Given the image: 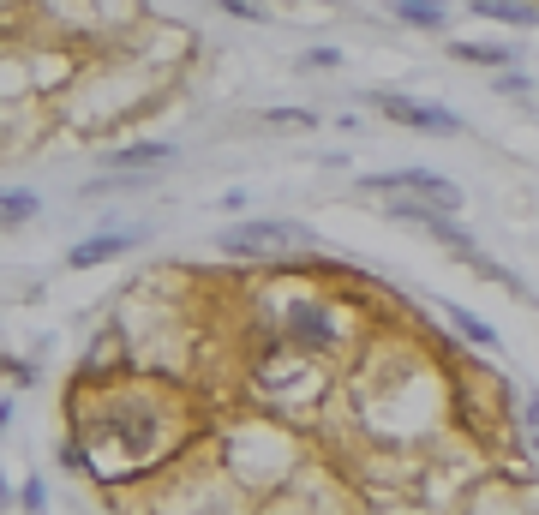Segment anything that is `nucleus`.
Segmentation results:
<instances>
[{
	"mask_svg": "<svg viewBox=\"0 0 539 515\" xmlns=\"http://www.w3.org/2000/svg\"><path fill=\"white\" fill-rule=\"evenodd\" d=\"M306 246H318V240L300 222H240V228L222 234V252H234V258H288V252H306Z\"/></svg>",
	"mask_w": 539,
	"mask_h": 515,
	"instance_id": "1",
	"label": "nucleus"
},
{
	"mask_svg": "<svg viewBox=\"0 0 539 515\" xmlns=\"http://www.w3.org/2000/svg\"><path fill=\"white\" fill-rule=\"evenodd\" d=\"M366 192H408V198H420V204H432V210H456V204H462V186H456V180H444V174H426V168L372 174V180H366Z\"/></svg>",
	"mask_w": 539,
	"mask_h": 515,
	"instance_id": "2",
	"label": "nucleus"
},
{
	"mask_svg": "<svg viewBox=\"0 0 539 515\" xmlns=\"http://www.w3.org/2000/svg\"><path fill=\"white\" fill-rule=\"evenodd\" d=\"M378 108L402 126H420V132H456L462 126L450 108H426V102H408V96H378Z\"/></svg>",
	"mask_w": 539,
	"mask_h": 515,
	"instance_id": "3",
	"label": "nucleus"
},
{
	"mask_svg": "<svg viewBox=\"0 0 539 515\" xmlns=\"http://www.w3.org/2000/svg\"><path fill=\"white\" fill-rule=\"evenodd\" d=\"M288 336H294L300 348H330V342H336V324H330L324 306H306V300H300V306L288 312Z\"/></svg>",
	"mask_w": 539,
	"mask_h": 515,
	"instance_id": "4",
	"label": "nucleus"
},
{
	"mask_svg": "<svg viewBox=\"0 0 539 515\" xmlns=\"http://www.w3.org/2000/svg\"><path fill=\"white\" fill-rule=\"evenodd\" d=\"M138 234H96V240H84V246H72V270H90V264H108V258H120L126 246H132Z\"/></svg>",
	"mask_w": 539,
	"mask_h": 515,
	"instance_id": "5",
	"label": "nucleus"
},
{
	"mask_svg": "<svg viewBox=\"0 0 539 515\" xmlns=\"http://www.w3.org/2000/svg\"><path fill=\"white\" fill-rule=\"evenodd\" d=\"M168 162V144H132V150H114L108 168L114 174H138V168H162Z\"/></svg>",
	"mask_w": 539,
	"mask_h": 515,
	"instance_id": "6",
	"label": "nucleus"
},
{
	"mask_svg": "<svg viewBox=\"0 0 539 515\" xmlns=\"http://www.w3.org/2000/svg\"><path fill=\"white\" fill-rule=\"evenodd\" d=\"M36 210H42V204H36L30 192H0V228H24Z\"/></svg>",
	"mask_w": 539,
	"mask_h": 515,
	"instance_id": "7",
	"label": "nucleus"
},
{
	"mask_svg": "<svg viewBox=\"0 0 539 515\" xmlns=\"http://www.w3.org/2000/svg\"><path fill=\"white\" fill-rule=\"evenodd\" d=\"M480 18H504V24H539V6H516V0H480Z\"/></svg>",
	"mask_w": 539,
	"mask_h": 515,
	"instance_id": "8",
	"label": "nucleus"
},
{
	"mask_svg": "<svg viewBox=\"0 0 539 515\" xmlns=\"http://www.w3.org/2000/svg\"><path fill=\"white\" fill-rule=\"evenodd\" d=\"M450 54L456 60H474V66H510V48H492V42H456Z\"/></svg>",
	"mask_w": 539,
	"mask_h": 515,
	"instance_id": "9",
	"label": "nucleus"
},
{
	"mask_svg": "<svg viewBox=\"0 0 539 515\" xmlns=\"http://www.w3.org/2000/svg\"><path fill=\"white\" fill-rule=\"evenodd\" d=\"M396 18H408V24H444V12L432 0H396Z\"/></svg>",
	"mask_w": 539,
	"mask_h": 515,
	"instance_id": "10",
	"label": "nucleus"
},
{
	"mask_svg": "<svg viewBox=\"0 0 539 515\" xmlns=\"http://www.w3.org/2000/svg\"><path fill=\"white\" fill-rule=\"evenodd\" d=\"M450 324H456V330H462V336H468V342H480V348H492V342H498V336H492V330H486V324H480V318H468V312H462V306H450Z\"/></svg>",
	"mask_w": 539,
	"mask_h": 515,
	"instance_id": "11",
	"label": "nucleus"
},
{
	"mask_svg": "<svg viewBox=\"0 0 539 515\" xmlns=\"http://www.w3.org/2000/svg\"><path fill=\"white\" fill-rule=\"evenodd\" d=\"M270 126H312V114H264Z\"/></svg>",
	"mask_w": 539,
	"mask_h": 515,
	"instance_id": "12",
	"label": "nucleus"
},
{
	"mask_svg": "<svg viewBox=\"0 0 539 515\" xmlns=\"http://www.w3.org/2000/svg\"><path fill=\"white\" fill-rule=\"evenodd\" d=\"M522 414H528V432H534V450H539V396H528V408H522Z\"/></svg>",
	"mask_w": 539,
	"mask_h": 515,
	"instance_id": "13",
	"label": "nucleus"
},
{
	"mask_svg": "<svg viewBox=\"0 0 539 515\" xmlns=\"http://www.w3.org/2000/svg\"><path fill=\"white\" fill-rule=\"evenodd\" d=\"M222 6H228L234 18H258V6H246V0H222Z\"/></svg>",
	"mask_w": 539,
	"mask_h": 515,
	"instance_id": "14",
	"label": "nucleus"
}]
</instances>
